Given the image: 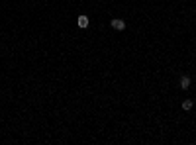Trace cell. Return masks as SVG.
<instances>
[{
	"mask_svg": "<svg viewBox=\"0 0 196 145\" xmlns=\"http://www.w3.org/2000/svg\"><path fill=\"white\" fill-rule=\"evenodd\" d=\"M77 24H78V27H80V30H86V27H88V24H90V20H88V16L80 14V16L77 18Z\"/></svg>",
	"mask_w": 196,
	"mask_h": 145,
	"instance_id": "6da1fadb",
	"label": "cell"
},
{
	"mask_svg": "<svg viewBox=\"0 0 196 145\" xmlns=\"http://www.w3.org/2000/svg\"><path fill=\"white\" fill-rule=\"evenodd\" d=\"M110 26L114 27V30H118V32H122V30H125V22L120 20V18H114V20L110 22Z\"/></svg>",
	"mask_w": 196,
	"mask_h": 145,
	"instance_id": "7a4b0ae2",
	"label": "cell"
},
{
	"mask_svg": "<svg viewBox=\"0 0 196 145\" xmlns=\"http://www.w3.org/2000/svg\"><path fill=\"white\" fill-rule=\"evenodd\" d=\"M188 86H190V77H188V75L180 77V88H184V90H186Z\"/></svg>",
	"mask_w": 196,
	"mask_h": 145,
	"instance_id": "3957f363",
	"label": "cell"
},
{
	"mask_svg": "<svg viewBox=\"0 0 196 145\" xmlns=\"http://www.w3.org/2000/svg\"><path fill=\"white\" fill-rule=\"evenodd\" d=\"M183 108H184V110H192V100H184Z\"/></svg>",
	"mask_w": 196,
	"mask_h": 145,
	"instance_id": "277c9868",
	"label": "cell"
}]
</instances>
